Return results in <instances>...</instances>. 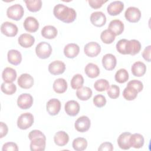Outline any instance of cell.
<instances>
[{
	"mask_svg": "<svg viewBox=\"0 0 151 151\" xmlns=\"http://www.w3.org/2000/svg\"><path fill=\"white\" fill-rule=\"evenodd\" d=\"M116 47L117 51L122 54L134 55L140 51L141 44L137 40L121 39L117 42Z\"/></svg>",
	"mask_w": 151,
	"mask_h": 151,
	"instance_id": "6da1fadb",
	"label": "cell"
},
{
	"mask_svg": "<svg viewBox=\"0 0 151 151\" xmlns=\"http://www.w3.org/2000/svg\"><path fill=\"white\" fill-rule=\"evenodd\" d=\"M53 14L57 19L65 23L73 22L77 17L76 12L73 8L61 4H58L54 7Z\"/></svg>",
	"mask_w": 151,
	"mask_h": 151,
	"instance_id": "7a4b0ae2",
	"label": "cell"
},
{
	"mask_svg": "<svg viewBox=\"0 0 151 151\" xmlns=\"http://www.w3.org/2000/svg\"><path fill=\"white\" fill-rule=\"evenodd\" d=\"M52 51L51 45L45 41L38 43L35 47V53L38 57L41 59L48 58L51 55Z\"/></svg>",
	"mask_w": 151,
	"mask_h": 151,
	"instance_id": "3957f363",
	"label": "cell"
},
{
	"mask_svg": "<svg viewBox=\"0 0 151 151\" xmlns=\"http://www.w3.org/2000/svg\"><path fill=\"white\" fill-rule=\"evenodd\" d=\"M24 14L22 6L19 4H15L8 8L6 10L7 17L13 20L19 21L22 18Z\"/></svg>",
	"mask_w": 151,
	"mask_h": 151,
	"instance_id": "277c9868",
	"label": "cell"
},
{
	"mask_svg": "<svg viewBox=\"0 0 151 151\" xmlns=\"http://www.w3.org/2000/svg\"><path fill=\"white\" fill-rule=\"evenodd\" d=\"M34 116L30 113L21 114L17 120V126L21 130H26L29 128L34 123Z\"/></svg>",
	"mask_w": 151,
	"mask_h": 151,
	"instance_id": "5b68a950",
	"label": "cell"
},
{
	"mask_svg": "<svg viewBox=\"0 0 151 151\" xmlns=\"http://www.w3.org/2000/svg\"><path fill=\"white\" fill-rule=\"evenodd\" d=\"M124 17L126 20L130 22H137L141 18V12L136 7L130 6L126 10Z\"/></svg>",
	"mask_w": 151,
	"mask_h": 151,
	"instance_id": "8992f818",
	"label": "cell"
},
{
	"mask_svg": "<svg viewBox=\"0 0 151 151\" xmlns=\"http://www.w3.org/2000/svg\"><path fill=\"white\" fill-rule=\"evenodd\" d=\"M1 31L4 35L7 37H13L17 35L18 29L15 24L6 21L2 24L1 26Z\"/></svg>",
	"mask_w": 151,
	"mask_h": 151,
	"instance_id": "52a82bcc",
	"label": "cell"
},
{
	"mask_svg": "<svg viewBox=\"0 0 151 151\" xmlns=\"http://www.w3.org/2000/svg\"><path fill=\"white\" fill-rule=\"evenodd\" d=\"M91 122L90 119L86 116H82L78 117L75 122V129L79 132H86L90 129Z\"/></svg>",
	"mask_w": 151,
	"mask_h": 151,
	"instance_id": "ba28073f",
	"label": "cell"
},
{
	"mask_svg": "<svg viewBox=\"0 0 151 151\" xmlns=\"http://www.w3.org/2000/svg\"><path fill=\"white\" fill-rule=\"evenodd\" d=\"M101 51V46L96 42H90L85 45L84 52L89 57H95L97 56Z\"/></svg>",
	"mask_w": 151,
	"mask_h": 151,
	"instance_id": "9c48e42d",
	"label": "cell"
},
{
	"mask_svg": "<svg viewBox=\"0 0 151 151\" xmlns=\"http://www.w3.org/2000/svg\"><path fill=\"white\" fill-rule=\"evenodd\" d=\"M33 104V97L28 93H23L19 95L17 99L18 106L23 110L29 109Z\"/></svg>",
	"mask_w": 151,
	"mask_h": 151,
	"instance_id": "30bf717a",
	"label": "cell"
},
{
	"mask_svg": "<svg viewBox=\"0 0 151 151\" xmlns=\"http://www.w3.org/2000/svg\"><path fill=\"white\" fill-rule=\"evenodd\" d=\"M90 19L91 24L97 27H103L106 22V17L101 11L93 12L91 14Z\"/></svg>",
	"mask_w": 151,
	"mask_h": 151,
	"instance_id": "8fae6325",
	"label": "cell"
},
{
	"mask_svg": "<svg viewBox=\"0 0 151 151\" xmlns=\"http://www.w3.org/2000/svg\"><path fill=\"white\" fill-rule=\"evenodd\" d=\"M34 78L29 74L24 73L22 74L18 78V86L24 89H28L32 87L34 85Z\"/></svg>",
	"mask_w": 151,
	"mask_h": 151,
	"instance_id": "7c38bea8",
	"label": "cell"
},
{
	"mask_svg": "<svg viewBox=\"0 0 151 151\" xmlns=\"http://www.w3.org/2000/svg\"><path fill=\"white\" fill-rule=\"evenodd\" d=\"M65 70V64L60 60H55L48 65V71L52 75L63 74Z\"/></svg>",
	"mask_w": 151,
	"mask_h": 151,
	"instance_id": "4fadbf2b",
	"label": "cell"
},
{
	"mask_svg": "<svg viewBox=\"0 0 151 151\" xmlns=\"http://www.w3.org/2000/svg\"><path fill=\"white\" fill-rule=\"evenodd\" d=\"M61 102L57 99H51L47 103L46 109L51 116L57 115L61 109Z\"/></svg>",
	"mask_w": 151,
	"mask_h": 151,
	"instance_id": "5bb4252c",
	"label": "cell"
},
{
	"mask_svg": "<svg viewBox=\"0 0 151 151\" xmlns=\"http://www.w3.org/2000/svg\"><path fill=\"white\" fill-rule=\"evenodd\" d=\"M124 9V4L120 1H113L108 5L107 11L111 16H116L122 12Z\"/></svg>",
	"mask_w": 151,
	"mask_h": 151,
	"instance_id": "9a60e30c",
	"label": "cell"
},
{
	"mask_svg": "<svg viewBox=\"0 0 151 151\" xmlns=\"http://www.w3.org/2000/svg\"><path fill=\"white\" fill-rule=\"evenodd\" d=\"M101 61L103 67L109 71L113 70L116 67L117 64L116 57L111 54H105L103 57Z\"/></svg>",
	"mask_w": 151,
	"mask_h": 151,
	"instance_id": "2e32d148",
	"label": "cell"
},
{
	"mask_svg": "<svg viewBox=\"0 0 151 151\" xmlns=\"http://www.w3.org/2000/svg\"><path fill=\"white\" fill-rule=\"evenodd\" d=\"M25 29L29 32H35L39 28V22L33 17H28L25 18L23 24Z\"/></svg>",
	"mask_w": 151,
	"mask_h": 151,
	"instance_id": "e0dca14e",
	"label": "cell"
},
{
	"mask_svg": "<svg viewBox=\"0 0 151 151\" xmlns=\"http://www.w3.org/2000/svg\"><path fill=\"white\" fill-rule=\"evenodd\" d=\"M80 105L75 100H69L64 106V110L66 113L70 116H77L80 111Z\"/></svg>",
	"mask_w": 151,
	"mask_h": 151,
	"instance_id": "ac0fdd59",
	"label": "cell"
},
{
	"mask_svg": "<svg viewBox=\"0 0 151 151\" xmlns=\"http://www.w3.org/2000/svg\"><path fill=\"white\" fill-rule=\"evenodd\" d=\"M80 52L79 46L74 43L66 45L64 48V54L68 58H74L78 55Z\"/></svg>",
	"mask_w": 151,
	"mask_h": 151,
	"instance_id": "d6986e66",
	"label": "cell"
},
{
	"mask_svg": "<svg viewBox=\"0 0 151 151\" xmlns=\"http://www.w3.org/2000/svg\"><path fill=\"white\" fill-rule=\"evenodd\" d=\"M108 29L111 31L115 36L119 35L122 34L124 31V24L123 22L119 19H113L110 22Z\"/></svg>",
	"mask_w": 151,
	"mask_h": 151,
	"instance_id": "ffe728a7",
	"label": "cell"
},
{
	"mask_svg": "<svg viewBox=\"0 0 151 151\" xmlns=\"http://www.w3.org/2000/svg\"><path fill=\"white\" fill-rule=\"evenodd\" d=\"M132 134L130 132H125L119 135L117 139V144L119 147L123 150H128L131 146L129 142V139Z\"/></svg>",
	"mask_w": 151,
	"mask_h": 151,
	"instance_id": "44dd1931",
	"label": "cell"
},
{
	"mask_svg": "<svg viewBox=\"0 0 151 151\" xmlns=\"http://www.w3.org/2000/svg\"><path fill=\"white\" fill-rule=\"evenodd\" d=\"M46 139L37 137L31 140L30 150L31 151H44L45 149Z\"/></svg>",
	"mask_w": 151,
	"mask_h": 151,
	"instance_id": "7402d4cb",
	"label": "cell"
},
{
	"mask_svg": "<svg viewBox=\"0 0 151 151\" xmlns=\"http://www.w3.org/2000/svg\"><path fill=\"white\" fill-rule=\"evenodd\" d=\"M18 42L21 47L24 48H29L34 44L35 38L31 34H22L19 37Z\"/></svg>",
	"mask_w": 151,
	"mask_h": 151,
	"instance_id": "603a6c76",
	"label": "cell"
},
{
	"mask_svg": "<svg viewBox=\"0 0 151 151\" xmlns=\"http://www.w3.org/2000/svg\"><path fill=\"white\" fill-rule=\"evenodd\" d=\"M8 61L12 65H19L22 61V55L21 52L17 50H10L7 54Z\"/></svg>",
	"mask_w": 151,
	"mask_h": 151,
	"instance_id": "cb8c5ba5",
	"label": "cell"
},
{
	"mask_svg": "<svg viewBox=\"0 0 151 151\" xmlns=\"http://www.w3.org/2000/svg\"><path fill=\"white\" fill-rule=\"evenodd\" d=\"M54 141L57 146H64L66 145L69 141L68 134L64 131H58L54 136Z\"/></svg>",
	"mask_w": 151,
	"mask_h": 151,
	"instance_id": "d4e9b609",
	"label": "cell"
},
{
	"mask_svg": "<svg viewBox=\"0 0 151 151\" xmlns=\"http://www.w3.org/2000/svg\"><path fill=\"white\" fill-rule=\"evenodd\" d=\"M131 71L135 77H142L146 73V66L142 61H136L132 65Z\"/></svg>",
	"mask_w": 151,
	"mask_h": 151,
	"instance_id": "484cf974",
	"label": "cell"
},
{
	"mask_svg": "<svg viewBox=\"0 0 151 151\" xmlns=\"http://www.w3.org/2000/svg\"><path fill=\"white\" fill-rule=\"evenodd\" d=\"M144 137L139 133H134L130 135L129 142L131 147L135 149H139L143 147L144 145Z\"/></svg>",
	"mask_w": 151,
	"mask_h": 151,
	"instance_id": "4316f807",
	"label": "cell"
},
{
	"mask_svg": "<svg viewBox=\"0 0 151 151\" xmlns=\"http://www.w3.org/2000/svg\"><path fill=\"white\" fill-rule=\"evenodd\" d=\"M2 77L5 82L12 83L17 78V72L11 67H6L2 71Z\"/></svg>",
	"mask_w": 151,
	"mask_h": 151,
	"instance_id": "83f0119b",
	"label": "cell"
},
{
	"mask_svg": "<svg viewBox=\"0 0 151 151\" xmlns=\"http://www.w3.org/2000/svg\"><path fill=\"white\" fill-rule=\"evenodd\" d=\"M52 88L54 91L57 93H64L67 89V83L66 80L64 78H57L54 81Z\"/></svg>",
	"mask_w": 151,
	"mask_h": 151,
	"instance_id": "f1b7e54d",
	"label": "cell"
},
{
	"mask_svg": "<svg viewBox=\"0 0 151 151\" xmlns=\"http://www.w3.org/2000/svg\"><path fill=\"white\" fill-rule=\"evenodd\" d=\"M58 33L57 28L52 25H46L41 29L42 36L47 39H54Z\"/></svg>",
	"mask_w": 151,
	"mask_h": 151,
	"instance_id": "f546056e",
	"label": "cell"
},
{
	"mask_svg": "<svg viewBox=\"0 0 151 151\" xmlns=\"http://www.w3.org/2000/svg\"><path fill=\"white\" fill-rule=\"evenodd\" d=\"M86 74L91 78H94L98 77L100 74V69L99 67L94 64L90 63L86 65L84 68Z\"/></svg>",
	"mask_w": 151,
	"mask_h": 151,
	"instance_id": "4dcf8cb0",
	"label": "cell"
},
{
	"mask_svg": "<svg viewBox=\"0 0 151 151\" xmlns=\"http://www.w3.org/2000/svg\"><path fill=\"white\" fill-rule=\"evenodd\" d=\"M92 90L88 87H82L76 91V96L82 101L88 100L92 96Z\"/></svg>",
	"mask_w": 151,
	"mask_h": 151,
	"instance_id": "1f68e13d",
	"label": "cell"
},
{
	"mask_svg": "<svg viewBox=\"0 0 151 151\" xmlns=\"http://www.w3.org/2000/svg\"><path fill=\"white\" fill-rule=\"evenodd\" d=\"M138 91L136 89L133 87L127 86L123 91V97L128 101H132L134 100L137 96Z\"/></svg>",
	"mask_w": 151,
	"mask_h": 151,
	"instance_id": "d6a6232c",
	"label": "cell"
},
{
	"mask_svg": "<svg viewBox=\"0 0 151 151\" xmlns=\"http://www.w3.org/2000/svg\"><path fill=\"white\" fill-rule=\"evenodd\" d=\"M72 146L75 150L83 151L87 148V141L85 138L77 137L73 141Z\"/></svg>",
	"mask_w": 151,
	"mask_h": 151,
	"instance_id": "836d02e7",
	"label": "cell"
},
{
	"mask_svg": "<svg viewBox=\"0 0 151 151\" xmlns=\"http://www.w3.org/2000/svg\"><path fill=\"white\" fill-rule=\"evenodd\" d=\"M26 6L28 9L32 12L39 11L42 6L41 0H32V1H24Z\"/></svg>",
	"mask_w": 151,
	"mask_h": 151,
	"instance_id": "e575fe53",
	"label": "cell"
},
{
	"mask_svg": "<svg viewBox=\"0 0 151 151\" xmlns=\"http://www.w3.org/2000/svg\"><path fill=\"white\" fill-rule=\"evenodd\" d=\"M129 76L127 71L124 68H120L115 74V80L119 83H124L129 79Z\"/></svg>",
	"mask_w": 151,
	"mask_h": 151,
	"instance_id": "d590c367",
	"label": "cell"
},
{
	"mask_svg": "<svg viewBox=\"0 0 151 151\" xmlns=\"http://www.w3.org/2000/svg\"><path fill=\"white\" fill-rule=\"evenodd\" d=\"M115 35L109 29L103 31L100 35V38L104 44H111L115 40Z\"/></svg>",
	"mask_w": 151,
	"mask_h": 151,
	"instance_id": "8d00e7d4",
	"label": "cell"
},
{
	"mask_svg": "<svg viewBox=\"0 0 151 151\" xmlns=\"http://www.w3.org/2000/svg\"><path fill=\"white\" fill-rule=\"evenodd\" d=\"M71 86L73 89H78L83 87L84 84V78L80 74L74 75L71 80Z\"/></svg>",
	"mask_w": 151,
	"mask_h": 151,
	"instance_id": "74e56055",
	"label": "cell"
},
{
	"mask_svg": "<svg viewBox=\"0 0 151 151\" xmlns=\"http://www.w3.org/2000/svg\"><path fill=\"white\" fill-rule=\"evenodd\" d=\"M1 88V91L7 95H12L17 91V87L15 84L12 83L4 82L2 83Z\"/></svg>",
	"mask_w": 151,
	"mask_h": 151,
	"instance_id": "f35d334b",
	"label": "cell"
},
{
	"mask_svg": "<svg viewBox=\"0 0 151 151\" xmlns=\"http://www.w3.org/2000/svg\"><path fill=\"white\" fill-rule=\"evenodd\" d=\"M109 87V83L106 79H99L95 81L94 88L97 91L102 92L106 90Z\"/></svg>",
	"mask_w": 151,
	"mask_h": 151,
	"instance_id": "ab89813d",
	"label": "cell"
},
{
	"mask_svg": "<svg viewBox=\"0 0 151 151\" xmlns=\"http://www.w3.org/2000/svg\"><path fill=\"white\" fill-rule=\"evenodd\" d=\"M106 90H107V95L111 99H115L119 96L120 88L117 85L112 84L111 86H109V87Z\"/></svg>",
	"mask_w": 151,
	"mask_h": 151,
	"instance_id": "60d3db41",
	"label": "cell"
},
{
	"mask_svg": "<svg viewBox=\"0 0 151 151\" xmlns=\"http://www.w3.org/2000/svg\"><path fill=\"white\" fill-rule=\"evenodd\" d=\"M93 101L94 106L99 108H101L104 106L107 101L105 96L101 94H98L95 96L93 98Z\"/></svg>",
	"mask_w": 151,
	"mask_h": 151,
	"instance_id": "b9f144b4",
	"label": "cell"
},
{
	"mask_svg": "<svg viewBox=\"0 0 151 151\" xmlns=\"http://www.w3.org/2000/svg\"><path fill=\"white\" fill-rule=\"evenodd\" d=\"M127 86H129L131 87H133L135 89L137 90L138 93L142 91L143 88V85L142 81L137 80H133L128 82Z\"/></svg>",
	"mask_w": 151,
	"mask_h": 151,
	"instance_id": "7bdbcfd3",
	"label": "cell"
},
{
	"mask_svg": "<svg viewBox=\"0 0 151 151\" xmlns=\"http://www.w3.org/2000/svg\"><path fill=\"white\" fill-rule=\"evenodd\" d=\"M2 151H9V150H12V151H17L18 150V146L14 142H7L3 145Z\"/></svg>",
	"mask_w": 151,
	"mask_h": 151,
	"instance_id": "ee69618b",
	"label": "cell"
},
{
	"mask_svg": "<svg viewBox=\"0 0 151 151\" xmlns=\"http://www.w3.org/2000/svg\"><path fill=\"white\" fill-rule=\"evenodd\" d=\"M107 1L103 0H88L89 5L93 9H98L102 6V5L107 2Z\"/></svg>",
	"mask_w": 151,
	"mask_h": 151,
	"instance_id": "f6af8a7d",
	"label": "cell"
},
{
	"mask_svg": "<svg viewBox=\"0 0 151 151\" xmlns=\"http://www.w3.org/2000/svg\"><path fill=\"white\" fill-rule=\"evenodd\" d=\"M37 137H43L46 139V137L44 135V134L38 130H33L31 131L28 134V138L30 140H32V139Z\"/></svg>",
	"mask_w": 151,
	"mask_h": 151,
	"instance_id": "bcb514c9",
	"label": "cell"
},
{
	"mask_svg": "<svg viewBox=\"0 0 151 151\" xmlns=\"http://www.w3.org/2000/svg\"><path fill=\"white\" fill-rule=\"evenodd\" d=\"M113 150V145L110 142H104L101 143L98 148L99 151H112Z\"/></svg>",
	"mask_w": 151,
	"mask_h": 151,
	"instance_id": "7dc6e473",
	"label": "cell"
},
{
	"mask_svg": "<svg viewBox=\"0 0 151 151\" xmlns=\"http://www.w3.org/2000/svg\"><path fill=\"white\" fill-rule=\"evenodd\" d=\"M150 51L151 45H148L144 49L142 52L143 58L147 62H150Z\"/></svg>",
	"mask_w": 151,
	"mask_h": 151,
	"instance_id": "c3c4849f",
	"label": "cell"
},
{
	"mask_svg": "<svg viewBox=\"0 0 151 151\" xmlns=\"http://www.w3.org/2000/svg\"><path fill=\"white\" fill-rule=\"evenodd\" d=\"M8 128L7 125L4 122H1L0 123V133H1L0 137L2 138L5 136H6L8 133Z\"/></svg>",
	"mask_w": 151,
	"mask_h": 151,
	"instance_id": "681fc988",
	"label": "cell"
}]
</instances>
